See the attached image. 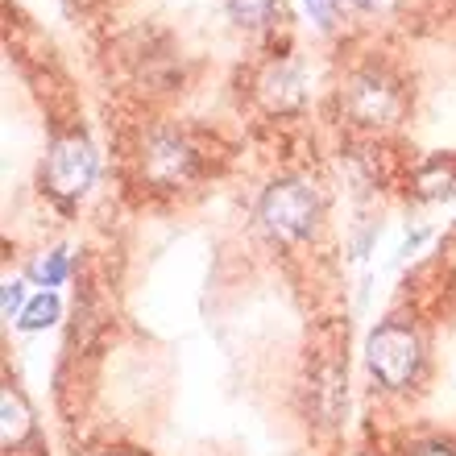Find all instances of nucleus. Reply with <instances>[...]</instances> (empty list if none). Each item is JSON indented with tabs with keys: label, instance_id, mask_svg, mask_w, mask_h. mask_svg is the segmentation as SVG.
I'll return each instance as SVG.
<instances>
[{
	"label": "nucleus",
	"instance_id": "f257e3e1",
	"mask_svg": "<svg viewBox=\"0 0 456 456\" xmlns=\"http://www.w3.org/2000/svg\"><path fill=\"white\" fill-rule=\"evenodd\" d=\"M92 179H96V150H92V142L84 133H59L50 142L46 167H42L46 191L54 200H62V204H71L92 187Z\"/></svg>",
	"mask_w": 456,
	"mask_h": 456
},
{
	"label": "nucleus",
	"instance_id": "f03ea898",
	"mask_svg": "<svg viewBox=\"0 0 456 456\" xmlns=\"http://www.w3.org/2000/svg\"><path fill=\"white\" fill-rule=\"evenodd\" d=\"M262 224L274 232L278 240H299L315 228V216H320V200L307 183L299 179H282L274 187H265L262 208H257Z\"/></svg>",
	"mask_w": 456,
	"mask_h": 456
},
{
	"label": "nucleus",
	"instance_id": "7ed1b4c3",
	"mask_svg": "<svg viewBox=\"0 0 456 456\" xmlns=\"http://www.w3.org/2000/svg\"><path fill=\"white\" fill-rule=\"evenodd\" d=\"M419 337L411 332L407 324H382L378 332L370 337V370L373 378L382 386H390V390H403V386H411V378L419 373Z\"/></svg>",
	"mask_w": 456,
	"mask_h": 456
},
{
	"label": "nucleus",
	"instance_id": "20e7f679",
	"mask_svg": "<svg viewBox=\"0 0 456 456\" xmlns=\"http://www.w3.org/2000/svg\"><path fill=\"white\" fill-rule=\"evenodd\" d=\"M403 92L390 75L382 71H361L353 75V84L345 92V109L361 120V125H390L403 117Z\"/></svg>",
	"mask_w": 456,
	"mask_h": 456
},
{
	"label": "nucleus",
	"instance_id": "39448f33",
	"mask_svg": "<svg viewBox=\"0 0 456 456\" xmlns=\"http://www.w3.org/2000/svg\"><path fill=\"white\" fill-rule=\"evenodd\" d=\"M142 170L154 187H179L195 175V150L175 133H158V137L145 142Z\"/></svg>",
	"mask_w": 456,
	"mask_h": 456
},
{
	"label": "nucleus",
	"instance_id": "423d86ee",
	"mask_svg": "<svg viewBox=\"0 0 456 456\" xmlns=\"http://www.w3.org/2000/svg\"><path fill=\"white\" fill-rule=\"evenodd\" d=\"M257 92H262L265 109L287 112V109H295V104L303 100V79H299V71H295L290 62H278V67H270V71L262 75Z\"/></svg>",
	"mask_w": 456,
	"mask_h": 456
},
{
	"label": "nucleus",
	"instance_id": "0eeeda50",
	"mask_svg": "<svg viewBox=\"0 0 456 456\" xmlns=\"http://www.w3.org/2000/svg\"><path fill=\"white\" fill-rule=\"evenodd\" d=\"M0 415H4V448H17L25 440V436L34 432V415H29V407H25V398L12 390V386H4V398H0Z\"/></svg>",
	"mask_w": 456,
	"mask_h": 456
},
{
	"label": "nucleus",
	"instance_id": "6e6552de",
	"mask_svg": "<svg viewBox=\"0 0 456 456\" xmlns=\"http://www.w3.org/2000/svg\"><path fill=\"white\" fill-rule=\"evenodd\" d=\"M224 4L232 12V21L245 29H262V25L278 21V12H282V0H224Z\"/></svg>",
	"mask_w": 456,
	"mask_h": 456
},
{
	"label": "nucleus",
	"instance_id": "1a4fd4ad",
	"mask_svg": "<svg viewBox=\"0 0 456 456\" xmlns=\"http://www.w3.org/2000/svg\"><path fill=\"white\" fill-rule=\"evenodd\" d=\"M59 320V299L50 295V290H42L34 303H25V312L17 315V324L25 328V332H37V328H50Z\"/></svg>",
	"mask_w": 456,
	"mask_h": 456
},
{
	"label": "nucleus",
	"instance_id": "9d476101",
	"mask_svg": "<svg viewBox=\"0 0 456 456\" xmlns=\"http://www.w3.org/2000/svg\"><path fill=\"white\" fill-rule=\"evenodd\" d=\"M29 278H34L37 287H62V278H67V257H62L59 249L46 253V257H37V262L29 265Z\"/></svg>",
	"mask_w": 456,
	"mask_h": 456
},
{
	"label": "nucleus",
	"instance_id": "9b49d317",
	"mask_svg": "<svg viewBox=\"0 0 456 456\" xmlns=\"http://www.w3.org/2000/svg\"><path fill=\"white\" fill-rule=\"evenodd\" d=\"M21 303H25V290H21V282H4V320H12V315H17V312H25Z\"/></svg>",
	"mask_w": 456,
	"mask_h": 456
},
{
	"label": "nucleus",
	"instance_id": "f8f14e48",
	"mask_svg": "<svg viewBox=\"0 0 456 456\" xmlns=\"http://www.w3.org/2000/svg\"><path fill=\"white\" fill-rule=\"evenodd\" d=\"M307 9L315 12V21L328 25V17H332V0H307Z\"/></svg>",
	"mask_w": 456,
	"mask_h": 456
},
{
	"label": "nucleus",
	"instance_id": "ddd939ff",
	"mask_svg": "<svg viewBox=\"0 0 456 456\" xmlns=\"http://www.w3.org/2000/svg\"><path fill=\"white\" fill-rule=\"evenodd\" d=\"M357 4H378V0H357Z\"/></svg>",
	"mask_w": 456,
	"mask_h": 456
}]
</instances>
